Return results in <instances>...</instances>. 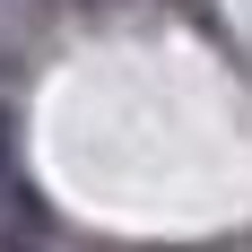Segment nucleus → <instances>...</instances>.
Here are the masks:
<instances>
[{
  "label": "nucleus",
  "instance_id": "f257e3e1",
  "mask_svg": "<svg viewBox=\"0 0 252 252\" xmlns=\"http://www.w3.org/2000/svg\"><path fill=\"white\" fill-rule=\"evenodd\" d=\"M18 183V122H9V104H0V191Z\"/></svg>",
  "mask_w": 252,
  "mask_h": 252
}]
</instances>
